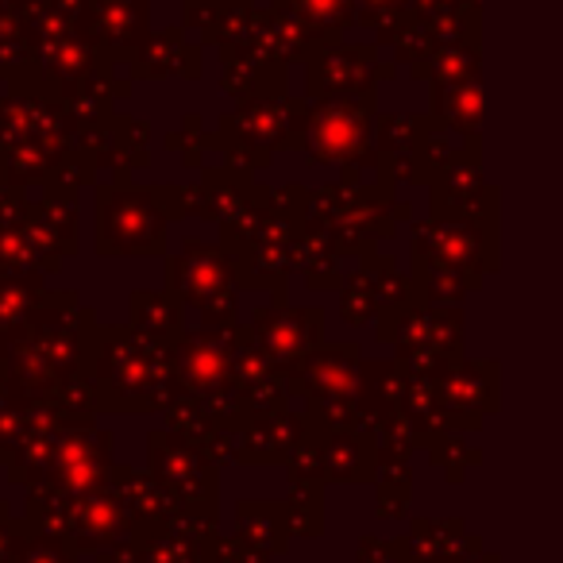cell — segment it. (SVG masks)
I'll use <instances>...</instances> for the list:
<instances>
[]
</instances>
